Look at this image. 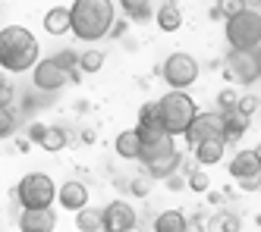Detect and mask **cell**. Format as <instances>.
Listing matches in <instances>:
<instances>
[{
    "label": "cell",
    "instance_id": "cell-1",
    "mask_svg": "<svg viewBox=\"0 0 261 232\" xmlns=\"http://www.w3.org/2000/svg\"><path fill=\"white\" fill-rule=\"evenodd\" d=\"M117 22L114 0H72V35L79 41L107 38Z\"/></svg>",
    "mask_w": 261,
    "mask_h": 232
},
{
    "label": "cell",
    "instance_id": "cell-2",
    "mask_svg": "<svg viewBox=\"0 0 261 232\" xmlns=\"http://www.w3.org/2000/svg\"><path fill=\"white\" fill-rule=\"evenodd\" d=\"M41 60L35 35L25 25H4L0 32V63L7 72H29Z\"/></svg>",
    "mask_w": 261,
    "mask_h": 232
},
{
    "label": "cell",
    "instance_id": "cell-3",
    "mask_svg": "<svg viewBox=\"0 0 261 232\" xmlns=\"http://www.w3.org/2000/svg\"><path fill=\"white\" fill-rule=\"evenodd\" d=\"M158 104H161V126L170 135H186L192 120L198 116V104L186 94V88H170Z\"/></svg>",
    "mask_w": 261,
    "mask_h": 232
},
{
    "label": "cell",
    "instance_id": "cell-4",
    "mask_svg": "<svg viewBox=\"0 0 261 232\" xmlns=\"http://www.w3.org/2000/svg\"><path fill=\"white\" fill-rule=\"evenodd\" d=\"M227 41L233 50H258L261 47V13L255 7H246L239 16L227 19Z\"/></svg>",
    "mask_w": 261,
    "mask_h": 232
},
{
    "label": "cell",
    "instance_id": "cell-5",
    "mask_svg": "<svg viewBox=\"0 0 261 232\" xmlns=\"http://www.w3.org/2000/svg\"><path fill=\"white\" fill-rule=\"evenodd\" d=\"M54 198H57V185L44 172H29L16 185V201L22 207H50Z\"/></svg>",
    "mask_w": 261,
    "mask_h": 232
},
{
    "label": "cell",
    "instance_id": "cell-6",
    "mask_svg": "<svg viewBox=\"0 0 261 232\" xmlns=\"http://www.w3.org/2000/svg\"><path fill=\"white\" fill-rule=\"evenodd\" d=\"M161 75H164V82L170 88H189L198 79V63H195V56H189L186 50H173L164 60Z\"/></svg>",
    "mask_w": 261,
    "mask_h": 232
},
{
    "label": "cell",
    "instance_id": "cell-7",
    "mask_svg": "<svg viewBox=\"0 0 261 232\" xmlns=\"http://www.w3.org/2000/svg\"><path fill=\"white\" fill-rule=\"evenodd\" d=\"M204 138H223V110H198L189 132H186V141L195 148Z\"/></svg>",
    "mask_w": 261,
    "mask_h": 232
},
{
    "label": "cell",
    "instance_id": "cell-8",
    "mask_svg": "<svg viewBox=\"0 0 261 232\" xmlns=\"http://www.w3.org/2000/svg\"><path fill=\"white\" fill-rule=\"evenodd\" d=\"M227 75L233 82H239V85H252V82H261L258 79V56H255V50H233L230 47V53H227Z\"/></svg>",
    "mask_w": 261,
    "mask_h": 232
},
{
    "label": "cell",
    "instance_id": "cell-9",
    "mask_svg": "<svg viewBox=\"0 0 261 232\" xmlns=\"http://www.w3.org/2000/svg\"><path fill=\"white\" fill-rule=\"evenodd\" d=\"M32 82L38 91H60L66 82H72V75L54 56H47V60H38V66L32 69Z\"/></svg>",
    "mask_w": 261,
    "mask_h": 232
},
{
    "label": "cell",
    "instance_id": "cell-10",
    "mask_svg": "<svg viewBox=\"0 0 261 232\" xmlns=\"http://www.w3.org/2000/svg\"><path fill=\"white\" fill-rule=\"evenodd\" d=\"M29 141H32V144H38V148H44V151H50V154H57V151L66 148L69 135H66V129H60V126L32 123V126H29Z\"/></svg>",
    "mask_w": 261,
    "mask_h": 232
},
{
    "label": "cell",
    "instance_id": "cell-11",
    "mask_svg": "<svg viewBox=\"0 0 261 232\" xmlns=\"http://www.w3.org/2000/svg\"><path fill=\"white\" fill-rule=\"evenodd\" d=\"M136 210L133 204H126V201H110L104 207V226L107 232H129V229H136Z\"/></svg>",
    "mask_w": 261,
    "mask_h": 232
},
{
    "label": "cell",
    "instance_id": "cell-12",
    "mask_svg": "<svg viewBox=\"0 0 261 232\" xmlns=\"http://www.w3.org/2000/svg\"><path fill=\"white\" fill-rule=\"evenodd\" d=\"M19 229L22 232H50V229H57V217H54L50 207H22Z\"/></svg>",
    "mask_w": 261,
    "mask_h": 232
},
{
    "label": "cell",
    "instance_id": "cell-13",
    "mask_svg": "<svg viewBox=\"0 0 261 232\" xmlns=\"http://www.w3.org/2000/svg\"><path fill=\"white\" fill-rule=\"evenodd\" d=\"M57 201L63 210H82V207H88V188L79 179H69L57 188Z\"/></svg>",
    "mask_w": 261,
    "mask_h": 232
},
{
    "label": "cell",
    "instance_id": "cell-14",
    "mask_svg": "<svg viewBox=\"0 0 261 232\" xmlns=\"http://www.w3.org/2000/svg\"><path fill=\"white\" fill-rule=\"evenodd\" d=\"M227 169H230L233 179H246V176H255V172H261V160H258L255 148H252V151H239L236 157L227 163Z\"/></svg>",
    "mask_w": 261,
    "mask_h": 232
},
{
    "label": "cell",
    "instance_id": "cell-15",
    "mask_svg": "<svg viewBox=\"0 0 261 232\" xmlns=\"http://www.w3.org/2000/svg\"><path fill=\"white\" fill-rule=\"evenodd\" d=\"M179 163H182V154L173 151V154H164V157L145 160V169H148V176H151V179H170L173 172L179 169Z\"/></svg>",
    "mask_w": 261,
    "mask_h": 232
},
{
    "label": "cell",
    "instance_id": "cell-16",
    "mask_svg": "<svg viewBox=\"0 0 261 232\" xmlns=\"http://www.w3.org/2000/svg\"><path fill=\"white\" fill-rule=\"evenodd\" d=\"M44 32L47 35H66V32H72V7H50L44 13Z\"/></svg>",
    "mask_w": 261,
    "mask_h": 232
},
{
    "label": "cell",
    "instance_id": "cell-17",
    "mask_svg": "<svg viewBox=\"0 0 261 232\" xmlns=\"http://www.w3.org/2000/svg\"><path fill=\"white\" fill-rule=\"evenodd\" d=\"M192 151H195V160H198L201 166L220 163V160H223V151H227V138H204V141H198Z\"/></svg>",
    "mask_w": 261,
    "mask_h": 232
},
{
    "label": "cell",
    "instance_id": "cell-18",
    "mask_svg": "<svg viewBox=\"0 0 261 232\" xmlns=\"http://www.w3.org/2000/svg\"><path fill=\"white\" fill-rule=\"evenodd\" d=\"M249 120H252V116L239 113V110H227V113H223V138H227V141H239L242 135L249 132Z\"/></svg>",
    "mask_w": 261,
    "mask_h": 232
},
{
    "label": "cell",
    "instance_id": "cell-19",
    "mask_svg": "<svg viewBox=\"0 0 261 232\" xmlns=\"http://www.w3.org/2000/svg\"><path fill=\"white\" fill-rule=\"evenodd\" d=\"M114 148H117L120 157H126V160H139V157H142V138H139V132H136V129L120 132V135H117V141H114Z\"/></svg>",
    "mask_w": 261,
    "mask_h": 232
},
{
    "label": "cell",
    "instance_id": "cell-20",
    "mask_svg": "<svg viewBox=\"0 0 261 232\" xmlns=\"http://www.w3.org/2000/svg\"><path fill=\"white\" fill-rule=\"evenodd\" d=\"M154 19H158L161 32H176V28L182 25V10H179L176 0H164L161 10L154 13Z\"/></svg>",
    "mask_w": 261,
    "mask_h": 232
},
{
    "label": "cell",
    "instance_id": "cell-21",
    "mask_svg": "<svg viewBox=\"0 0 261 232\" xmlns=\"http://www.w3.org/2000/svg\"><path fill=\"white\" fill-rule=\"evenodd\" d=\"M76 229L79 232H107V226H104V210H91V207L76 210Z\"/></svg>",
    "mask_w": 261,
    "mask_h": 232
},
{
    "label": "cell",
    "instance_id": "cell-22",
    "mask_svg": "<svg viewBox=\"0 0 261 232\" xmlns=\"http://www.w3.org/2000/svg\"><path fill=\"white\" fill-rule=\"evenodd\" d=\"M120 10L126 13L129 22H148V19L154 16L151 0H120Z\"/></svg>",
    "mask_w": 261,
    "mask_h": 232
},
{
    "label": "cell",
    "instance_id": "cell-23",
    "mask_svg": "<svg viewBox=\"0 0 261 232\" xmlns=\"http://www.w3.org/2000/svg\"><path fill=\"white\" fill-rule=\"evenodd\" d=\"M186 229H189V220L182 217V210H164L154 220V232H186Z\"/></svg>",
    "mask_w": 261,
    "mask_h": 232
},
{
    "label": "cell",
    "instance_id": "cell-24",
    "mask_svg": "<svg viewBox=\"0 0 261 232\" xmlns=\"http://www.w3.org/2000/svg\"><path fill=\"white\" fill-rule=\"evenodd\" d=\"M176 151V144H173V135H167V138H161V141H154V144H145L142 148V163L145 160H154V157H164V154H173Z\"/></svg>",
    "mask_w": 261,
    "mask_h": 232
},
{
    "label": "cell",
    "instance_id": "cell-25",
    "mask_svg": "<svg viewBox=\"0 0 261 232\" xmlns=\"http://www.w3.org/2000/svg\"><path fill=\"white\" fill-rule=\"evenodd\" d=\"M246 7H249L246 0H217L214 10H211V19H233V16H239Z\"/></svg>",
    "mask_w": 261,
    "mask_h": 232
},
{
    "label": "cell",
    "instance_id": "cell-26",
    "mask_svg": "<svg viewBox=\"0 0 261 232\" xmlns=\"http://www.w3.org/2000/svg\"><path fill=\"white\" fill-rule=\"evenodd\" d=\"M136 132H139V138H142V148H145V144H154V141H161V138H167V135H170L161 123H139Z\"/></svg>",
    "mask_w": 261,
    "mask_h": 232
},
{
    "label": "cell",
    "instance_id": "cell-27",
    "mask_svg": "<svg viewBox=\"0 0 261 232\" xmlns=\"http://www.w3.org/2000/svg\"><path fill=\"white\" fill-rule=\"evenodd\" d=\"M16 129H19V113H16L13 107H0V135L10 138Z\"/></svg>",
    "mask_w": 261,
    "mask_h": 232
},
{
    "label": "cell",
    "instance_id": "cell-28",
    "mask_svg": "<svg viewBox=\"0 0 261 232\" xmlns=\"http://www.w3.org/2000/svg\"><path fill=\"white\" fill-rule=\"evenodd\" d=\"M79 66H82V72H98L104 66V53L101 50H85L79 56Z\"/></svg>",
    "mask_w": 261,
    "mask_h": 232
},
{
    "label": "cell",
    "instance_id": "cell-29",
    "mask_svg": "<svg viewBox=\"0 0 261 232\" xmlns=\"http://www.w3.org/2000/svg\"><path fill=\"white\" fill-rule=\"evenodd\" d=\"M208 185H211V179H208V172L204 169H192L189 176H186V188H192V191H208Z\"/></svg>",
    "mask_w": 261,
    "mask_h": 232
},
{
    "label": "cell",
    "instance_id": "cell-30",
    "mask_svg": "<svg viewBox=\"0 0 261 232\" xmlns=\"http://www.w3.org/2000/svg\"><path fill=\"white\" fill-rule=\"evenodd\" d=\"M79 56H82V53H76V50H60V53H54V60H57V63L72 75L76 69H82V66H79Z\"/></svg>",
    "mask_w": 261,
    "mask_h": 232
},
{
    "label": "cell",
    "instance_id": "cell-31",
    "mask_svg": "<svg viewBox=\"0 0 261 232\" xmlns=\"http://www.w3.org/2000/svg\"><path fill=\"white\" fill-rule=\"evenodd\" d=\"M139 123H161V104L158 101H145L139 107Z\"/></svg>",
    "mask_w": 261,
    "mask_h": 232
},
{
    "label": "cell",
    "instance_id": "cell-32",
    "mask_svg": "<svg viewBox=\"0 0 261 232\" xmlns=\"http://www.w3.org/2000/svg\"><path fill=\"white\" fill-rule=\"evenodd\" d=\"M208 229H239V220L220 210V214H214V217L208 220Z\"/></svg>",
    "mask_w": 261,
    "mask_h": 232
},
{
    "label": "cell",
    "instance_id": "cell-33",
    "mask_svg": "<svg viewBox=\"0 0 261 232\" xmlns=\"http://www.w3.org/2000/svg\"><path fill=\"white\" fill-rule=\"evenodd\" d=\"M236 104H239V94L233 91V88H223L220 94H217V110H236Z\"/></svg>",
    "mask_w": 261,
    "mask_h": 232
},
{
    "label": "cell",
    "instance_id": "cell-34",
    "mask_svg": "<svg viewBox=\"0 0 261 232\" xmlns=\"http://www.w3.org/2000/svg\"><path fill=\"white\" fill-rule=\"evenodd\" d=\"M258 104H261L258 98H252V94H246V98H239V104H236V110H239V113H246V116H252V113L258 110Z\"/></svg>",
    "mask_w": 261,
    "mask_h": 232
},
{
    "label": "cell",
    "instance_id": "cell-35",
    "mask_svg": "<svg viewBox=\"0 0 261 232\" xmlns=\"http://www.w3.org/2000/svg\"><path fill=\"white\" fill-rule=\"evenodd\" d=\"M239 188H242V191H258V188H261V172H255V176H246V179H239Z\"/></svg>",
    "mask_w": 261,
    "mask_h": 232
},
{
    "label": "cell",
    "instance_id": "cell-36",
    "mask_svg": "<svg viewBox=\"0 0 261 232\" xmlns=\"http://www.w3.org/2000/svg\"><path fill=\"white\" fill-rule=\"evenodd\" d=\"M10 101H13V88H10V82H0V107H10Z\"/></svg>",
    "mask_w": 261,
    "mask_h": 232
},
{
    "label": "cell",
    "instance_id": "cell-37",
    "mask_svg": "<svg viewBox=\"0 0 261 232\" xmlns=\"http://www.w3.org/2000/svg\"><path fill=\"white\" fill-rule=\"evenodd\" d=\"M133 195H139V198L148 195V182H145V179H136V182H133Z\"/></svg>",
    "mask_w": 261,
    "mask_h": 232
},
{
    "label": "cell",
    "instance_id": "cell-38",
    "mask_svg": "<svg viewBox=\"0 0 261 232\" xmlns=\"http://www.w3.org/2000/svg\"><path fill=\"white\" fill-rule=\"evenodd\" d=\"M167 188H173V191H179V188H186V182H182V179L176 176V172H173V176L167 179Z\"/></svg>",
    "mask_w": 261,
    "mask_h": 232
},
{
    "label": "cell",
    "instance_id": "cell-39",
    "mask_svg": "<svg viewBox=\"0 0 261 232\" xmlns=\"http://www.w3.org/2000/svg\"><path fill=\"white\" fill-rule=\"evenodd\" d=\"M110 35H114V38L126 35V22H114V28H110Z\"/></svg>",
    "mask_w": 261,
    "mask_h": 232
},
{
    "label": "cell",
    "instance_id": "cell-40",
    "mask_svg": "<svg viewBox=\"0 0 261 232\" xmlns=\"http://www.w3.org/2000/svg\"><path fill=\"white\" fill-rule=\"evenodd\" d=\"M255 56H258V79H261V47L255 50Z\"/></svg>",
    "mask_w": 261,
    "mask_h": 232
},
{
    "label": "cell",
    "instance_id": "cell-41",
    "mask_svg": "<svg viewBox=\"0 0 261 232\" xmlns=\"http://www.w3.org/2000/svg\"><path fill=\"white\" fill-rule=\"evenodd\" d=\"M246 4H249V7H255V10H258V7H261V0H246Z\"/></svg>",
    "mask_w": 261,
    "mask_h": 232
},
{
    "label": "cell",
    "instance_id": "cell-42",
    "mask_svg": "<svg viewBox=\"0 0 261 232\" xmlns=\"http://www.w3.org/2000/svg\"><path fill=\"white\" fill-rule=\"evenodd\" d=\"M255 154H258V160H261V144H258V148H255Z\"/></svg>",
    "mask_w": 261,
    "mask_h": 232
}]
</instances>
